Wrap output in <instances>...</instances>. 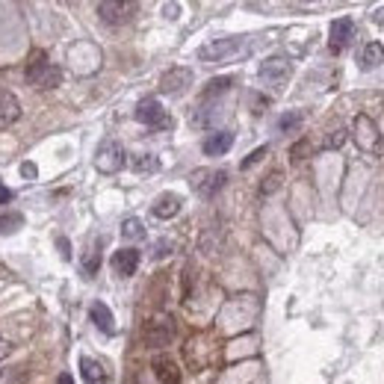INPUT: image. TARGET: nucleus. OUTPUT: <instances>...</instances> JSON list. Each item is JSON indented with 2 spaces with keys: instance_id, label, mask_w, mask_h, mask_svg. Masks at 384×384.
I'll return each mask as SVG.
<instances>
[{
  "instance_id": "nucleus-27",
  "label": "nucleus",
  "mask_w": 384,
  "mask_h": 384,
  "mask_svg": "<svg viewBox=\"0 0 384 384\" xmlns=\"http://www.w3.org/2000/svg\"><path fill=\"white\" fill-rule=\"evenodd\" d=\"M310 154H313V145H310L308 139L295 142V145L290 148V160H293V163H304V160H308Z\"/></svg>"
},
{
  "instance_id": "nucleus-19",
  "label": "nucleus",
  "mask_w": 384,
  "mask_h": 384,
  "mask_svg": "<svg viewBox=\"0 0 384 384\" xmlns=\"http://www.w3.org/2000/svg\"><path fill=\"white\" fill-rule=\"evenodd\" d=\"M384 63V45L381 42H367L361 51V68H376Z\"/></svg>"
},
{
  "instance_id": "nucleus-16",
  "label": "nucleus",
  "mask_w": 384,
  "mask_h": 384,
  "mask_svg": "<svg viewBox=\"0 0 384 384\" xmlns=\"http://www.w3.org/2000/svg\"><path fill=\"white\" fill-rule=\"evenodd\" d=\"M181 195H174V192H163L160 199L154 201V207H151V213L157 216V219H174L177 213H181Z\"/></svg>"
},
{
  "instance_id": "nucleus-3",
  "label": "nucleus",
  "mask_w": 384,
  "mask_h": 384,
  "mask_svg": "<svg viewBox=\"0 0 384 384\" xmlns=\"http://www.w3.org/2000/svg\"><path fill=\"white\" fill-rule=\"evenodd\" d=\"M142 340H145L148 349H166L174 340V319L169 317V313H157V317H151L142 328Z\"/></svg>"
},
{
  "instance_id": "nucleus-22",
  "label": "nucleus",
  "mask_w": 384,
  "mask_h": 384,
  "mask_svg": "<svg viewBox=\"0 0 384 384\" xmlns=\"http://www.w3.org/2000/svg\"><path fill=\"white\" fill-rule=\"evenodd\" d=\"M281 183H284V172H281V169H272L269 174L263 177V183H260V195H272V192H278V190H281Z\"/></svg>"
},
{
  "instance_id": "nucleus-25",
  "label": "nucleus",
  "mask_w": 384,
  "mask_h": 384,
  "mask_svg": "<svg viewBox=\"0 0 384 384\" xmlns=\"http://www.w3.org/2000/svg\"><path fill=\"white\" fill-rule=\"evenodd\" d=\"M27 381V367H12V370H3L0 372V384H24Z\"/></svg>"
},
{
  "instance_id": "nucleus-33",
  "label": "nucleus",
  "mask_w": 384,
  "mask_h": 384,
  "mask_svg": "<svg viewBox=\"0 0 384 384\" xmlns=\"http://www.w3.org/2000/svg\"><path fill=\"white\" fill-rule=\"evenodd\" d=\"M12 199H15V195H12V190H6V186L0 183V204H9Z\"/></svg>"
},
{
  "instance_id": "nucleus-9",
  "label": "nucleus",
  "mask_w": 384,
  "mask_h": 384,
  "mask_svg": "<svg viewBox=\"0 0 384 384\" xmlns=\"http://www.w3.org/2000/svg\"><path fill=\"white\" fill-rule=\"evenodd\" d=\"M136 3H124V0H106V3H98V15H101L104 24H127L136 15Z\"/></svg>"
},
{
  "instance_id": "nucleus-32",
  "label": "nucleus",
  "mask_w": 384,
  "mask_h": 384,
  "mask_svg": "<svg viewBox=\"0 0 384 384\" xmlns=\"http://www.w3.org/2000/svg\"><path fill=\"white\" fill-rule=\"evenodd\" d=\"M9 352H12V343H9V340H0V363L9 358Z\"/></svg>"
},
{
  "instance_id": "nucleus-14",
  "label": "nucleus",
  "mask_w": 384,
  "mask_h": 384,
  "mask_svg": "<svg viewBox=\"0 0 384 384\" xmlns=\"http://www.w3.org/2000/svg\"><path fill=\"white\" fill-rule=\"evenodd\" d=\"M231 145H234V133H231V131H216V133H210V136L204 139L201 151H204L207 157H222V154L231 151Z\"/></svg>"
},
{
  "instance_id": "nucleus-12",
  "label": "nucleus",
  "mask_w": 384,
  "mask_h": 384,
  "mask_svg": "<svg viewBox=\"0 0 384 384\" xmlns=\"http://www.w3.org/2000/svg\"><path fill=\"white\" fill-rule=\"evenodd\" d=\"M154 376L160 384H181V363L169 358V354H160L154 361Z\"/></svg>"
},
{
  "instance_id": "nucleus-18",
  "label": "nucleus",
  "mask_w": 384,
  "mask_h": 384,
  "mask_svg": "<svg viewBox=\"0 0 384 384\" xmlns=\"http://www.w3.org/2000/svg\"><path fill=\"white\" fill-rule=\"evenodd\" d=\"M80 376L86 384H106L104 363H98L95 358H80Z\"/></svg>"
},
{
  "instance_id": "nucleus-2",
  "label": "nucleus",
  "mask_w": 384,
  "mask_h": 384,
  "mask_svg": "<svg viewBox=\"0 0 384 384\" xmlns=\"http://www.w3.org/2000/svg\"><path fill=\"white\" fill-rule=\"evenodd\" d=\"M24 80L33 86V89H54L59 86L63 80V71H59V65L47 63V56L42 51H33L30 54V63H27V71H24Z\"/></svg>"
},
{
  "instance_id": "nucleus-10",
  "label": "nucleus",
  "mask_w": 384,
  "mask_h": 384,
  "mask_svg": "<svg viewBox=\"0 0 384 384\" xmlns=\"http://www.w3.org/2000/svg\"><path fill=\"white\" fill-rule=\"evenodd\" d=\"M190 86H192V71H190V68H183V65L169 68V71L160 77V92L163 95H181Z\"/></svg>"
},
{
  "instance_id": "nucleus-4",
  "label": "nucleus",
  "mask_w": 384,
  "mask_h": 384,
  "mask_svg": "<svg viewBox=\"0 0 384 384\" xmlns=\"http://www.w3.org/2000/svg\"><path fill=\"white\" fill-rule=\"evenodd\" d=\"M136 122L145 127H154V131H169L174 124L172 115L163 110V104L157 101V98H142V101L136 104Z\"/></svg>"
},
{
  "instance_id": "nucleus-20",
  "label": "nucleus",
  "mask_w": 384,
  "mask_h": 384,
  "mask_svg": "<svg viewBox=\"0 0 384 384\" xmlns=\"http://www.w3.org/2000/svg\"><path fill=\"white\" fill-rule=\"evenodd\" d=\"M131 169L139 172V174L157 172V169H160V157H154V154H136L133 160H131Z\"/></svg>"
},
{
  "instance_id": "nucleus-30",
  "label": "nucleus",
  "mask_w": 384,
  "mask_h": 384,
  "mask_svg": "<svg viewBox=\"0 0 384 384\" xmlns=\"http://www.w3.org/2000/svg\"><path fill=\"white\" fill-rule=\"evenodd\" d=\"M346 136H349L346 131H334V133L328 136V139H325V148H340L343 142H346Z\"/></svg>"
},
{
  "instance_id": "nucleus-23",
  "label": "nucleus",
  "mask_w": 384,
  "mask_h": 384,
  "mask_svg": "<svg viewBox=\"0 0 384 384\" xmlns=\"http://www.w3.org/2000/svg\"><path fill=\"white\" fill-rule=\"evenodd\" d=\"M234 86V80H231V77H216V80H210V83H207V89H204V101H207V98H216V95H222V92H228V89Z\"/></svg>"
},
{
  "instance_id": "nucleus-7",
  "label": "nucleus",
  "mask_w": 384,
  "mask_h": 384,
  "mask_svg": "<svg viewBox=\"0 0 384 384\" xmlns=\"http://www.w3.org/2000/svg\"><path fill=\"white\" fill-rule=\"evenodd\" d=\"M124 163H127V154H124V148L118 145L115 139H106L101 148H98V157H95L98 172L115 174V172H122V169H124Z\"/></svg>"
},
{
  "instance_id": "nucleus-35",
  "label": "nucleus",
  "mask_w": 384,
  "mask_h": 384,
  "mask_svg": "<svg viewBox=\"0 0 384 384\" xmlns=\"http://www.w3.org/2000/svg\"><path fill=\"white\" fill-rule=\"evenodd\" d=\"M56 384H74V379H71V376H68V372H63V376H59V379H56Z\"/></svg>"
},
{
  "instance_id": "nucleus-13",
  "label": "nucleus",
  "mask_w": 384,
  "mask_h": 384,
  "mask_svg": "<svg viewBox=\"0 0 384 384\" xmlns=\"http://www.w3.org/2000/svg\"><path fill=\"white\" fill-rule=\"evenodd\" d=\"M139 269V251L136 249H122L113 254V272L122 275V278H131V275Z\"/></svg>"
},
{
  "instance_id": "nucleus-24",
  "label": "nucleus",
  "mask_w": 384,
  "mask_h": 384,
  "mask_svg": "<svg viewBox=\"0 0 384 384\" xmlns=\"http://www.w3.org/2000/svg\"><path fill=\"white\" fill-rule=\"evenodd\" d=\"M24 225V216L21 213H6L0 216V234H15L18 228Z\"/></svg>"
},
{
  "instance_id": "nucleus-8",
  "label": "nucleus",
  "mask_w": 384,
  "mask_h": 384,
  "mask_svg": "<svg viewBox=\"0 0 384 384\" xmlns=\"http://www.w3.org/2000/svg\"><path fill=\"white\" fill-rule=\"evenodd\" d=\"M225 181H228V172H222V169H216V172H207V169H199V172H192L190 177V183H192V190L199 192V195H216L225 186Z\"/></svg>"
},
{
  "instance_id": "nucleus-31",
  "label": "nucleus",
  "mask_w": 384,
  "mask_h": 384,
  "mask_svg": "<svg viewBox=\"0 0 384 384\" xmlns=\"http://www.w3.org/2000/svg\"><path fill=\"white\" fill-rule=\"evenodd\" d=\"M59 254H63L65 260H71V245H68V240H63V236H59Z\"/></svg>"
},
{
  "instance_id": "nucleus-17",
  "label": "nucleus",
  "mask_w": 384,
  "mask_h": 384,
  "mask_svg": "<svg viewBox=\"0 0 384 384\" xmlns=\"http://www.w3.org/2000/svg\"><path fill=\"white\" fill-rule=\"evenodd\" d=\"M89 317H92V322L101 328L104 334H113L115 331V319H113V310L106 308L104 302H95L92 308H89Z\"/></svg>"
},
{
  "instance_id": "nucleus-28",
  "label": "nucleus",
  "mask_w": 384,
  "mask_h": 384,
  "mask_svg": "<svg viewBox=\"0 0 384 384\" xmlns=\"http://www.w3.org/2000/svg\"><path fill=\"white\" fill-rule=\"evenodd\" d=\"M266 154H269V148H266V145H260L258 151H251V154H249V157H245V160L240 163V169H242V172H245V169H251V166H254V163H260Z\"/></svg>"
},
{
  "instance_id": "nucleus-1",
  "label": "nucleus",
  "mask_w": 384,
  "mask_h": 384,
  "mask_svg": "<svg viewBox=\"0 0 384 384\" xmlns=\"http://www.w3.org/2000/svg\"><path fill=\"white\" fill-rule=\"evenodd\" d=\"M381 131H379V122L367 113H358L354 115V124H352V139L354 145L361 148L363 154H372V157H381L384 154V139H381Z\"/></svg>"
},
{
  "instance_id": "nucleus-5",
  "label": "nucleus",
  "mask_w": 384,
  "mask_h": 384,
  "mask_svg": "<svg viewBox=\"0 0 384 384\" xmlns=\"http://www.w3.org/2000/svg\"><path fill=\"white\" fill-rule=\"evenodd\" d=\"M290 77H293V63L284 56H269L260 65V80L269 89H275V92H281V89L290 83Z\"/></svg>"
},
{
  "instance_id": "nucleus-29",
  "label": "nucleus",
  "mask_w": 384,
  "mask_h": 384,
  "mask_svg": "<svg viewBox=\"0 0 384 384\" xmlns=\"http://www.w3.org/2000/svg\"><path fill=\"white\" fill-rule=\"evenodd\" d=\"M98 266H101V254H98V251H89L86 258H83V272H86V275H95Z\"/></svg>"
},
{
  "instance_id": "nucleus-26",
  "label": "nucleus",
  "mask_w": 384,
  "mask_h": 384,
  "mask_svg": "<svg viewBox=\"0 0 384 384\" xmlns=\"http://www.w3.org/2000/svg\"><path fill=\"white\" fill-rule=\"evenodd\" d=\"M295 127H302V113H299V110L284 113V115L278 118V131H281V133H290V131H295Z\"/></svg>"
},
{
  "instance_id": "nucleus-11",
  "label": "nucleus",
  "mask_w": 384,
  "mask_h": 384,
  "mask_svg": "<svg viewBox=\"0 0 384 384\" xmlns=\"http://www.w3.org/2000/svg\"><path fill=\"white\" fill-rule=\"evenodd\" d=\"M352 33H354V24H352V18H337V21H331V33H328V47H331V54H340L343 47H346L352 42Z\"/></svg>"
},
{
  "instance_id": "nucleus-21",
  "label": "nucleus",
  "mask_w": 384,
  "mask_h": 384,
  "mask_svg": "<svg viewBox=\"0 0 384 384\" xmlns=\"http://www.w3.org/2000/svg\"><path fill=\"white\" fill-rule=\"evenodd\" d=\"M122 236L124 240H145V225L136 216H131V219L122 222Z\"/></svg>"
},
{
  "instance_id": "nucleus-15",
  "label": "nucleus",
  "mask_w": 384,
  "mask_h": 384,
  "mask_svg": "<svg viewBox=\"0 0 384 384\" xmlns=\"http://www.w3.org/2000/svg\"><path fill=\"white\" fill-rule=\"evenodd\" d=\"M18 118H21V104H18V98L12 92H6V89H0V127L15 124Z\"/></svg>"
},
{
  "instance_id": "nucleus-6",
  "label": "nucleus",
  "mask_w": 384,
  "mask_h": 384,
  "mask_svg": "<svg viewBox=\"0 0 384 384\" xmlns=\"http://www.w3.org/2000/svg\"><path fill=\"white\" fill-rule=\"evenodd\" d=\"M242 47V38H236V36H228V38H213V42H207L199 47V59L207 65H213V63H225L228 56H234L236 51Z\"/></svg>"
},
{
  "instance_id": "nucleus-34",
  "label": "nucleus",
  "mask_w": 384,
  "mask_h": 384,
  "mask_svg": "<svg viewBox=\"0 0 384 384\" xmlns=\"http://www.w3.org/2000/svg\"><path fill=\"white\" fill-rule=\"evenodd\" d=\"M21 172H24L27 177H36V166H30V163H24V166H21Z\"/></svg>"
}]
</instances>
